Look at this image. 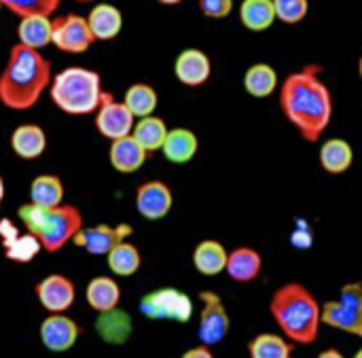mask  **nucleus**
I'll return each mask as SVG.
<instances>
[{
	"label": "nucleus",
	"instance_id": "obj_1",
	"mask_svg": "<svg viewBox=\"0 0 362 358\" xmlns=\"http://www.w3.org/2000/svg\"><path fill=\"white\" fill-rule=\"evenodd\" d=\"M280 106L305 142H318L333 119V96L318 66L291 72L280 85Z\"/></svg>",
	"mask_w": 362,
	"mask_h": 358
},
{
	"label": "nucleus",
	"instance_id": "obj_2",
	"mask_svg": "<svg viewBox=\"0 0 362 358\" xmlns=\"http://www.w3.org/2000/svg\"><path fill=\"white\" fill-rule=\"evenodd\" d=\"M51 85L49 59L28 45L15 42L0 72V104L8 110H30Z\"/></svg>",
	"mask_w": 362,
	"mask_h": 358
},
{
	"label": "nucleus",
	"instance_id": "obj_3",
	"mask_svg": "<svg viewBox=\"0 0 362 358\" xmlns=\"http://www.w3.org/2000/svg\"><path fill=\"white\" fill-rule=\"evenodd\" d=\"M269 312L288 342L312 346L318 340L322 325V306L303 284L288 282L280 287L272 295Z\"/></svg>",
	"mask_w": 362,
	"mask_h": 358
},
{
	"label": "nucleus",
	"instance_id": "obj_4",
	"mask_svg": "<svg viewBox=\"0 0 362 358\" xmlns=\"http://www.w3.org/2000/svg\"><path fill=\"white\" fill-rule=\"evenodd\" d=\"M19 221L25 225L30 233H34L47 253H59L76 231L83 227V216L76 206H36L23 204L19 208Z\"/></svg>",
	"mask_w": 362,
	"mask_h": 358
},
{
	"label": "nucleus",
	"instance_id": "obj_5",
	"mask_svg": "<svg viewBox=\"0 0 362 358\" xmlns=\"http://www.w3.org/2000/svg\"><path fill=\"white\" fill-rule=\"evenodd\" d=\"M102 79L95 70L83 66H70L57 72L51 81V100L66 115H89L95 112L102 98Z\"/></svg>",
	"mask_w": 362,
	"mask_h": 358
},
{
	"label": "nucleus",
	"instance_id": "obj_6",
	"mask_svg": "<svg viewBox=\"0 0 362 358\" xmlns=\"http://www.w3.org/2000/svg\"><path fill=\"white\" fill-rule=\"evenodd\" d=\"M322 323L337 331L362 337V284L352 282L341 287L339 299L322 306Z\"/></svg>",
	"mask_w": 362,
	"mask_h": 358
},
{
	"label": "nucleus",
	"instance_id": "obj_7",
	"mask_svg": "<svg viewBox=\"0 0 362 358\" xmlns=\"http://www.w3.org/2000/svg\"><path fill=\"white\" fill-rule=\"evenodd\" d=\"M140 314L151 321L189 323L193 316V301L178 289H159L140 299Z\"/></svg>",
	"mask_w": 362,
	"mask_h": 358
},
{
	"label": "nucleus",
	"instance_id": "obj_8",
	"mask_svg": "<svg viewBox=\"0 0 362 358\" xmlns=\"http://www.w3.org/2000/svg\"><path fill=\"white\" fill-rule=\"evenodd\" d=\"M95 42L87 17L68 13L59 17H51V45H55L64 53H85Z\"/></svg>",
	"mask_w": 362,
	"mask_h": 358
},
{
	"label": "nucleus",
	"instance_id": "obj_9",
	"mask_svg": "<svg viewBox=\"0 0 362 358\" xmlns=\"http://www.w3.org/2000/svg\"><path fill=\"white\" fill-rule=\"evenodd\" d=\"M202 299V314H199V329H197V337L202 344L206 346H216L221 344L231 327L229 314L225 310L223 299L212 293V291H202L199 295Z\"/></svg>",
	"mask_w": 362,
	"mask_h": 358
},
{
	"label": "nucleus",
	"instance_id": "obj_10",
	"mask_svg": "<svg viewBox=\"0 0 362 358\" xmlns=\"http://www.w3.org/2000/svg\"><path fill=\"white\" fill-rule=\"evenodd\" d=\"M134 123H136V117L132 115V110L123 102H117L106 91L95 110V129L104 138L117 140V138L129 136L134 129Z\"/></svg>",
	"mask_w": 362,
	"mask_h": 358
},
{
	"label": "nucleus",
	"instance_id": "obj_11",
	"mask_svg": "<svg viewBox=\"0 0 362 358\" xmlns=\"http://www.w3.org/2000/svg\"><path fill=\"white\" fill-rule=\"evenodd\" d=\"M132 227L127 223L110 227V225H95V227H81L76 236L72 238L74 246L85 248L89 255H108L119 242L127 240L132 236Z\"/></svg>",
	"mask_w": 362,
	"mask_h": 358
},
{
	"label": "nucleus",
	"instance_id": "obj_12",
	"mask_svg": "<svg viewBox=\"0 0 362 358\" xmlns=\"http://www.w3.org/2000/svg\"><path fill=\"white\" fill-rule=\"evenodd\" d=\"M174 204L172 189L161 180H148L136 191V210L146 221H161L170 214Z\"/></svg>",
	"mask_w": 362,
	"mask_h": 358
},
{
	"label": "nucleus",
	"instance_id": "obj_13",
	"mask_svg": "<svg viewBox=\"0 0 362 358\" xmlns=\"http://www.w3.org/2000/svg\"><path fill=\"white\" fill-rule=\"evenodd\" d=\"M36 297L47 312L59 314L72 308L76 299V289L70 278L62 274H51L36 284Z\"/></svg>",
	"mask_w": 362,
	"mask_h": 358
},
{
	"label": "nucleus",
	"instance_id": "obj_14",
	"mask_svg": "<svg viewBox=\"0 0 362 358\" xmlns=\"http://www.w3.org/2000/svg\"><path fill=\"white\" fill-rule=\"evenodd\" d=\"M78 325L64 312L49 314L40 325V342L49 352H68L78 340Z\"/></svg>",
	"mask_w": 362,
	"mask_h": 358
},
{
	"label": "nucleus",
	"instance_id": "obj_15",
	"mask_svg": "<svg viewBox=\"0 0 362 358\" xmlns=\"http://www.w3.org/2000/svg\"><path fill=\"white\" fill-rule=\"evenodd\" d=\"M174 74L182 85L199 87L212 74L210 57L202 49H185L178 53V57L174 62Z\"/></svg>",
	"mask_w": 362,
	"mask_h": 358
},
{
	"label": "nucleus",
	"instance_id": "obj_16",
	"mask_svg": "<svg viewBox=\"0 0 362 358\" xmlns=\"http://www.w3.org/2000/svg\"><path fill=\"white\" fill-rule=\"evenodd\" d=\"M146 151L140 146V142L129 134L117 140H110V149H108V159L110 166L121 172V174H134L138 172L144 161H146Z\"/></svg>",
	"mask_w": 362,
	"mask_h": 358
},
{
	"label": "nucleus",
	"instance_id": "obj_17",
	"mask_svg": "<svg viewBox=\"0 0 362 358\" xmlns=\"http://www.w3.org/2000/svg\"><path fill=\"white\" fill-rule=\"evenodd\" d=\"M95 333L102 342L110 346H121L132 335V316L123 310L112 308L106 312H98L95 318Z\"/></svg>",
	"mask_w": 362,
	"mask_h": 358
},
{
	"label": "nucleus",
	"instance_id": "obj_18",
	"mask_svg": "<svg viewBox=\"0 0 362 358\" xmlns=\"http://www.w3.org/2000/svg\"><path fill=\"white\" fill-rule=\"evenodd\" d=\"M87 23H89V30L95 40H102V42L112 40L123 30V13L115 4L100 2L95 6H91V11L87 15Z\"/></svg>",
	"mask_w": 362,
	"mask_h": 358
},
{
	"label": "nucleus",
	"instance_id": "obj_19",
	"mask_svg": "<svg viewBox=\"0 0 362 358\" xmlns=\"http://www.w3.org/2000/svg\"><path fill=\"white\" fill-rule=\"evenodd\" d=\"M261 270H263V259L255 248L240 246V248H235V250H231L227 255L225 272L233 282H240V284L252 282V280L259 278Z\"/></svg>",
	"mask_w": 362,
	"mask_h": 358
},
{
	"label": "nucleus",
	"instance_id": "obj_20",
	"mask_svg": "<svg viewBox=\"0 0 362 358\" xmlns=\"http://www.w3.org/2000/svg\"><path fill=\"white\" fill-rule=\"evenodd\" d=\"M11 149L23 161L38 159L47 149V134L36 123H25L13 129L11 134Z\"/></svg>",
	"mask_w": 362,
	"mask_h": 358
},
{
	"label": "nucleus",
	"instance_id": "obj_21",
	"mask_svg": "<svg viewBox=\"0 0 362 358\" xmlns=\"http://www.w3.org/2000/svg\"><path fill=\"white\" fill-rule=\"evenodd\" d=\"M197 149H199L197 136L191 129H185V127L168 129L165 142L161 146L165 159L170 163H178V166L180 163H189L197 155Z\"/></svg>",
	"mask_w": 362,
	"mask_h": 358
},
{
	"label": "nucleus",
	"instance_id": "obj_22",
	"mask_svg": "<svg viewBox=\"0 0 362 358\" xmlns=\"http://www.w3.org/2000/svg\"><path fill=\"white\" fill-rule=\"evenodd\" d=\"M227 250L216 240H204L193 250V265L204 276H218L227 265Z\"/></svg>",
	"mask_w": 362,
	"mask_h": 358
},
{
	"label": "nucleus",
	"instance_id": "obj_23",
	"mask_svg": "<svg viewBox=\"0 0 362 358\" xmlns=\"http://www.w3.org/2000/svg\"><path fill=\"white\" fill-rule=\"evenodd\" d=\"M85 297H87V304H89L91 310L106 312V310H112V308L119 306L121 287H119L117 280H112L108 276H98L87 284Z\"/></svg>",
	"mask_w": 362,
	"mask_h": 358
},
{
	"label": "nucleus",
	"instance_id": "obj_24",
	"mask_svg": "<svg viewBox=\"0 0 362 358\" xmlns=\"http://www.w3.org/2000/svg\"><path fill=\"white\" fill-rule=\"evenodd\" d=\"M17 38L21 45L32 49H42L51 45V17L49 15H28L19 17L17 23Z\"/></svg>",
	"mask_w": 362,
	"mask_h": 358
},
{
	"label": "nucleus",
	"instance_id": "obj_25",
	"mask_svg": "<svg viewBox=\"0 0 362 358\" xmlns=\"http://www.w3.org/2000/svg\"><path fill=\"white\" fill-rule=\"evenodd\" d=\"M354 151L348 140L344 138H331L320 149V166L329 174H344L352 168Z\"/></svg>",
	"mask_w": 362,
	"mask_h": 358
},
{
	"label": "nucleus",
	"instance_id": "obj_26",
	"mask_svg": "<svg viewBox=\"0 0 362 358\" xmlns=\"http://www.w3.org/2000/svg\"><path fill=\"white\" fill-rule=\"evenodd\" d=\"M240 21L250 32H265L276 21L274 0H242Z\"/></svg>",
	"mask_w": 362,
	"mask_h": 358
},
{
	"label": "nucleus",
	"instance_id": "obj_27",
	"mask_svg": "<svg viewBox=\"0 0 362 358\" xmlns=\"http://www.w3.org/2000/svg\"><path fill=\"white\" fill-rule=\"evenodd\" d=\"M132 136L140 142V146L146 153H155V151H161V146L165 142L168 125L163 119H159L155 115H146V117H140L138 123H134Z\"/></svg>",
	"mask_w": 362,
	"mask_h": 358
},
{
	"label": "nucleus",
	"instance_id": "obj_28",
	"mask_svg": "<svg viewBox=\"0 0 362 358\" xmlns=\"http://www.w3.org/2000/svg\"><path fill=\"white\" fill-rule=\"evenodd\" d=\"M244 87L252 98H269L278 89V72L269 64H255L244 74Z\"/></svg>",
	"mask_w": 362,
	"mask_h": 358
},
{
	"label": "nucleus",
	"instance_id": "obj_29",
	"mask_svg": "<svg viewBox=\"0 0 362 358\" xmlns=\"http://www.w3.org/2000/svg\"><path fill=\"white\" fill-rule=\"evenodd\" d=\"M30 202L36 206H59L64 202V185L55 174H40L30 185Z\"/></svg>",
	"mask_w": 362,
	"mask_h": 358
},
{
	"label": "nucleus",
	"instance_id": "obj_30",
	"mask_svg": "<svg viewBox=\"0 0 362 358\" xmlns=\"http://www.w3.org/2000/svg\"><path fill=\"white\" fill-rule=\"evenodd\" d=\"M108 267L115 276H121V278H127V276H134L140 265H142V257H140V250L129 244V242H119L108 255Z\"/></svg>",
	"mask_w": 362,
	"mask_h": 358
},
{
	"label": "nucleus",
	"instance_id": "obj_31",
	"mask_svg": "<svg viewBox=\"0 0 362 358\" xmlns=\"http://www.w3.org/2000/svg\"><path fill=\"white\" fill-rule=\"evenodd\" d=\"M157 91L155 87L146 85V83H136V85H129L127 91H125V98H123V104L132 110L134 117H146V115H153L155 108H157Z\"/></svg>",
	"mask_w": 362,
	"mask_h": 358
},
{
	"label": "nucleus",
	"instance_id": "obj_32",
	"mask_svg": "<svg viewBox=\"0 0 362 358\" xmlns=\"http://www.w3.org/2000/svg\"><path fill=\"white\" fill-rule=\"evenodd\" d=\"M248 352L252 358H288L293 354V342L276 333H261L250 342Z\"/></svg>",
	"mask_w": 362,
	"mask_h": 358
},
{
	"label": "nucleus",
	"instance_id": "obj_33",
	"mask_svg": "<svg viewBox=\"0 0 362 358\" xmlns=\"http://www.w3.org/2000/svg\"><path fill=\"white\" fill-rule=\"evenodd\" d=\"M40 250H42V246H40L38 238L30 231L19 233L13 242L4 244V255L13 263H30Z\"/></svg>",
	"mask_w": 362,
	"mask_h": 358
},
{
	"label": "nucleus",
	"instance_id": "obj_34",
	"mask_svg": "<svg viewBox=\"0 0 362 358\" xmlns=\"http://www.w3.org/2000/svg\"><path fill=\"white\" fill-rule=\"evenodd\" d=\"M6 11H11L17 17H28V15H53L62 0H0Z\"/></svg>",
	"mask_w": 362,
	"mask_h": 358
},
{
	"label": "nucleus",
	"instance_id": "obj_35",
	"mask_svg": "<svg viewBox=\"0 0 362 358\" xmlns=\"http://www.w3.org/2000/svg\"><path fill=\"white\" fill-rule=\"evenodd\" d=\"M276 19L286 25H297L308 17L310 0H274Z\"/></svg>",
	"mask_w": 362,
	"mask_h": 358
},
{
	"label": "nucleus",
	"instance_id": "obj_36",
	"mask_svg": "<svg viewBox=\"0 0 362 358\" xmlns=\"http://www.w3.org/2000/svg\"><path fill=\"white\" fill-rule=\"evenodd\" d=\"M199 11L210 19H223L233 11V0H197Z\"/></svg>",
	"mask_w": 362,
	"mask_h": 358
},
{
	"label": "nucleus",
	"instance_id": "obj_37",
	"mask_svg": "<svg viewBox=\"0 0 362 358\" xmlns=\"http://www.w3.org/2000/svg\"><path fill=\"white\" fill-rule=\"evenodd\" d=\"M17 236H19V231H17L15 223L11 219H0V240H2V246L13 242Z\"/></svg>",
	"mask_w": 362,
	"mask_h": 358
},
{
	"label": "nucleus",
	"instance_id": "obj_38",
	"mask_svg": "<svg viewBox=\"0 0 362 358\" xmlns=\"http://www.w3.org/2000/svg\"><path fill=\"white\" fill-rule=\"evenodd\" d=\"M310 244H312V233L310 231H295L293 233V246L308 248Z\"/></svg>",
	"mask_w": 362,
	"mask_h": 358
},
{
	"label": "nucleus",
	"instance_id": "obj_39",
	"mask_svg": "<svg viewBox=\"0 0 362 358\" xmlns=\"http://www.w3.org/2000/svg\"><path fill=\"white\" fill-rule=\"evenodd\" d=\"M185 357L187 358H212V350H210V346H206V344H202V346H197V348H191V350H187L185 352Z\"/></svg>",
	"mask_w": 362,
	"mask_h": 358
},
{
	"label": "nucleus",
	"instance_id": "obj_40",
	"mask_svg": "<svg viewBox=\"0 0 362 358\" xmlns=\"http://www.w3.org/2000/svg\"><path fill=\"white\" fill-rule=\"evenodd\" d=\"M320 357L322 358H341V352H337V350H325Z\"/></svg>",
	"mask_w": 362,
	"mask_h": 358
},
{
	"label": "nucleus",
	"instance_id": "obj_41",
	"mask_svg": "<svg viewBox=\"0 0 362 358\" xmlns=\"http://www.w3.org/2000/svg\"><path fill=\"white\" fill-rule=\"evenodd\" d=\"M4 191H6V187H4V180H2V176H0V206H2V202H4Z\"/></svg>",
	"mask_w": 362,
	"mask_h": 358
},
{
	"label": "nucleus",
	"instance_id": "obj_42",
	"mask_svg": "<svg viewBox=\"0 0 362 358\" xmlns=\"http://www.w3.org/2000/svg\"><path fill=\"white\" fill-rule=\"evenodd\" d=\"M157 2H161V4H168V6H172V4H178V2H182V0H157Z\"/></svg>",
	"mask_w": 362,
	"mask_h": 358
},
{
	"label": "nucleus",
	"instance_id": "obj_43",
	"mask_svg": "<svg viewBox=\"0 0 362 358\" xmlns=\"http://www.w3.org/2000/svg\"><path fill=\"white\" fill-rule=\"evenodd\" d=\"M358 74H361V79H362V55H361V59H358Z\"/></svg>",
	"mask_w": 362,
	"mask_h": 358
},
{
	"label": "nucleus",
	"instance_id": "obj_44",
	"mask_svg": "<svg viewBox=\"0 0 362 358\" xmlns=\"http://www.w3.org/2000/svg\"><path fill=\"white\" fill-rule=\"evenodd\" d=\"M74 2H95V0H74Z\"/></svg>",
	"mask_w": 362,
	"mask_h": 358
},
{
	"label": "nucleus",
	"instance_id": "obj_45",
	"mask_svg": "<svg viewBox=\"0 0 362 358\" xmlns=\"http://www.w3.org/2000/svg\"><path fill=\"white\" fill-rule=\"evenodd\" d=\"M358 358H362V350H358V354H356Z\"/></svg>",
	"mask_w": 362,
	"mask_h": 358
},
{
	"label": "nucleus",
	"instance_id": "obj_46",
	"mask_svg": "<svg viewBox=\"0 0 362 358\" xmlns=\"http://www.w3.org/2000/svg\"><path fill=\"white\" fill-rule=\"evenodd\" d=\"M0 8H2V2H0Z\"/></svg>",
	"mask_w": 362,
	"mask_h": 358
}]
</instances>
